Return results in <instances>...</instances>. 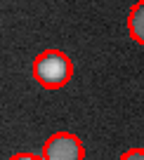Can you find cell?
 <instances>
[{
  "label": "cell",
  "instance_id": "cell-5",
  "mask_svg": "<svg viewBox=\"0 0 144 160\" xmlns=\"http://www.w3.org/2000/svg\"><path fill=\"white\" fill-rule=\"evenodd\" d=\"M10 160H45V158H40V155H35V153H17V155H12Z\"/></svg>",
  "mask_w": 144,
  "mask_h": 160
},
{
  "label": "cell",
  "instance_id": "cell-2",
  "mask_svg": "<svg viewBox=\"0 0 144 160\" xmlns=\"http://www.w3.org/2000/svg\"><path fill=\"white\" fill-rule=\"evenodd\" d=\"M43 158L45 160H83L85 158L83 141L71 132H57L45 141Z\"/></svg>",
  "mask_w": 144,
  "mask_h": 160
},
{
  "label": "cell",
  "instance_id": "cell-4",
  "mask_svg": "<svg viewBox=\"0 0 144 160\" xmlns=\"http://www.w3.org/2000/svg\"><path fill=\"white\" fill-rule=\"evenodd\" d=\"M120 160H144V151L142 148H130L120 155Z\"/></svg>",
  "mask_w": 144,
  "mask_h": 160
},
{
  "label": "cell",
  "instance_id": "cell-1",
  "mask_svg": "<svg viewBox=\"0 0 144 160\" xmlns=\"http://www.w3.org/2000/svg\"><path fill=\"white\" fill-rule=\"evenodd\" d=\"M73 75L71 59L59 50H45L33 61V78L47 90H59Z\"/></svg>",
  "mask_w": 144,
  "mask_h": 160
},
{
  "label": "cell",
  "instance_id": "cell-3",
  "mask_svg": "<svg viewBox=\"0 0 144 160\" xmlns=\"http://www.w3.org/2000/svg\"><path fill=\"white\" fill-rule=\"evenodd\" d=\"M128 33L135 42L144 45V0H139L137 5L130 10L128 14Z\"/></svg>",
  "mask_w": 144,
  "mask_h": 160
}]
</instances>
